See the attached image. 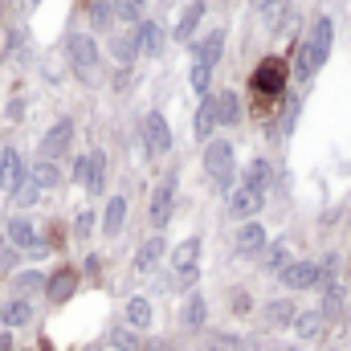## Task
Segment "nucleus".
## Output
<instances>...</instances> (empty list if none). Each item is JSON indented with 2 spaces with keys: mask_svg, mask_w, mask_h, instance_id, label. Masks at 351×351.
<instances>
[{
  "mask_svg": "<svg viewBox=\"0 0 351 351\" xmlns=\"http://www.w3.org/2000/svg\"><path fill=\"white\" fill-rule=\"evenodd\" d=\"M74 180H86V156L74 160Z\"/></svg>",
  "mask_w": 351,
  "mask_h": 351,
  "instance_id": "nucleus-45",
  "label": "nucleus"
},
{
  "mask_svg": "<svg viewBox=\"0 0 351 351\" xmlns=\"http://www.w3.org/2000/svg\"><path fill=\"white\" fill-rule=\"evenodd\" d=\"M29 323H33V306H29L25 298H12V302L0 306V327L16 331V327H29Z\"/></svg>",
  "mask_w": 351,
  "mask_h": 351,
  "instance_id": "nucleus-18",
  "label": "nucleus"
},
{
  "mask_svg": "<svg viewBox=\"0 0 351 351\" xmlns=\"http://www.w3.org/2000/svg\"><path fill=\"white\" fill-rule=\"evenodd\" d=\"M290 331H294L302 343H319V339L327 335V315H323V311H298L294 323H290Z\"/></svg>",
  "mask_w": 351,
  "mask_h": 351,
  "instance_id": "nucleus-6",
  "label": "nucleus"
},
{
  "mask_svg": "<svg viewBox=\"0 0 351 351\" xmlns=\"http://www.w3.org/2000/svg\"><path fill=\"white\" fill-rule=\"evenodd\" d=\"M74 290H78V274H74V269H58L53 278H45V294H49L53 302H66Z\"/></svg>",
  "mask_w": 351,
  "mask_h": 351,
  "instance_id": "nucleus-21",
  "label": "nucleus"
},
{
  "mask_svg": "<svg viewBox=\"0 0 351 351\" xmlns=\"http://www.w3.org/2000/svg\"><path fill=\"white\" fill-rule=\"evenodd\" d=\"M290 351H302V348H290Z\"/></svg>",
  "mask_w": 351,
  "mask_h": 351,
  "instance_id": "nucleus-49",
  "label": "nucleus"
},
{
  "mask_svg": "<svg viewBox=\"0 0 351 351\" xmlns=\"http://www.w3.org/2000/svg\"><path fill=\"white\" fill-rule=\"evenodd\" d=\"M25 184V160L16 147H4L0 152V192H16Z\"/></svg>",
  "mask_w": 351,
  "mask_h": 351,
  "instance_id": "nucleus-9",
  "label": "nucleus"
},
{
  "mask_svg": "<svg viewBox=\"0 0 351 351\" xmlns=\"http://www.w3.org/2000/svg\"><path fill=\"white\" fill-rule=\"evenodd\" d=\"M102 176H106V156H102V152H90L86 156V180H82V184H86L90 192H102Z\"/></svg>",
  "mask_w": 351,
  "mask_h": 351,
  "instance_id": "nucleus-27",
  "label": "nucleus"
},
{
  "mask_svg": "<svg viewBox=\"0 0 351 351\" xmlns=\"http://www.w3.org/2000/svg\"><path fill=\"white\" fill-rule=\"evenodd\" d=\"M241 339H229V335H208V351H237Z\"/></svg>",
  "mask_w": 351,
  "mask_h": 351,
  "instance_id": "nucleus-43",
  "label": "nucleus"
},
{
  "mask_svg": "<svg viewBox=\"0 0 351 351\" xmlns=\"http://www.w3.org/2000/svg\"><path fill=\"white\" fill-rule=\"evenodd\" d=\"M110 12L119 16V21H143V0H110Z\"/></svg>",
  "mask_w": 351,
  "mask_h": 351,
  "instance_id": "nucleus-32",
  "label": "nucleus"
},
{
  "mask_svg": "<svg viewBox=\"0 0 351 351\" xmlns=\"http://www.w3.org/2000/svg\"><path fill=\"white\" fill-rule=\"evenodd\" d=\"M74 233H78V241L94 233V213H78V217H74Z\"/></svg>",
  "mask_w": 351,
  "mask_h": 351,
  "instance_id": "nucleus-42",
  "label": "nucleus"
},
{
  "mask_svg": "<svg viewBox=\"0 0 351 351\" xmlns=\"http://www.w3.org/2000/svg\"><path fill=\"white\" fill-rule=\"evenodd\" d=\"M131 41H135V49H139V53L156 58V53L164 49V29H160L156 21H139V25H135V37H131Z\"/></svg>",
  "mask_w": 351,
  "mask_h": 351,
  "instance_id": "nucleus-12",
  "label": "nucleus"
},
{
  "mask_svg": "<svg viewBox=\"0 0 351 351\" xmlns=\"http://www.w3.org/2000/svg\"><path fill=\"white\" fill-rule=\"evenodd\" d=\"M164 258H168V241H164V237H147V241L139 245V254H135V269H139V274H152Z\"/></svg>",
  "mask_w": 351,
  "mask_h": 351,
  "instance_id": "nucleus-14",
  "label": "nucleus"
},
{
  "mask_svg": "<svg viewBox=\"0 0 351 351\" xmlns=\"http://www.w3.org/2000/svg\"><path fill=\"white\" fill-rule=\"evenodd\" d=\"M33 290H45V274L25 269V274H16V278H12V294H33Z\"/></svg>",
  "mask_w": 351,
  "mask_h": 351,
  "instance_id": "nucleus-29",
  "label": "nucleus"
},
{
  "mask_svg": "<svg viewBox=\"0 0 351 351\" xmlns=\"http://www.w3.org/2000/svg\"><path fill=\"white\" fill-rule=\"evenodd\" d=\"M265 204V192H254V188H233V196H229V213L237 217V221H254L258 213H262Z\"/></svg>",
  "mask_w": 351,
  "mask_h": 351,
  "instance_id": "nucleus-8",
  "label": "nucleus"
},
{
  "mask_svg": "<svg viewBox=\"0 0 351 351\" xmlns=\"http://www.w3.org/2000/svg\"><path fill=\"white\" fill-rule=\"evenodd\" d=\"M127 327H131V331H143V327H152V302H147L143 294H135V298L127 302Z\"/></svg>",
  "mask_w": 351,
  "mask_h": 351,
  "instance_id": "nucleus-26",
  "label": "nucleus"
},
{
  "mask_svg": "<svg viewBox=\"0 0 351 351\" xmlns=\"http://www.w3.org/2000/svg\"><path fill=\"white\" fill-rule=\"evenodd\" d=\"M290 262V254H286V245H274V250H265V269H269V274H278V269H282V265Z\"/></svg>",
  "mask_w": 351,
  "mask_h": 351,
  "instance_id": "nucleus-36",
  "label": "nucleus"
},
{
  "mask_svg": "<svg viewBox=\"0 0 351 351\" xmlns=\"http://www.w3.org/2000/svg\"><path fill=\"white\" fill-rule=\"evenodd\" d=\"M110 348L114 351H139L143 348V339H139V331H131V327H110Z\"/></svg>",
  "mask_w": 351,
  "mask_h": 351,
  "instance_id": "nucleus-28",
  "label": "nucleus"
},
{
  "mask_svg": "<svg viewBox=\"0 0 351 351\" xmlns=\"http://www.w3.org/2000/svg\"><path fill=\"white\" fill-rule=\"evenodd\" d=\"M70 62H74L82 74H90V70L98 66V45H94L90 33H74V37H70Z\"/></svg>",
  "mask_w": 351,
  "mask_h": 351,
  "instance_id": "nucleus-11",
  "label": "nucleus"
},
{
  "mask_svg": "<svg viewBox=\"0 0 351 351\" xmlns=\"http://www.w3.org/2000/svg\"><path fill=\"white\" fill-rule=\"evenodd\" d=\"M33 184H37V188H58V184H62L58 164H53V160H41V164L33 168Z\"/></svg>",
  "mask_w": 351,
  "mask_h": 351,
  "instance_id": "nucleus-30",
  "label": "nucleus"
},
{
  "mask_svg": "<svg viewBox=\"0 0 351 351\" xmlns=\"http://www.w3.org/2000/svg\"><path fill=\"white\" fill-rule=\"evenodd\" d=\"M286 86V62L282 58H265L262 66L254 70V90L265 94V98H274V94H282Z\"/></svg>",
  "mask_w": 351,
  "mask_h": 351,
  "instance_id": "nucleus-4",
  "label": "nucleus"
},
{
  "mask_svg": "<svg viewBox=\"0 0 351 351\" xmlns=\"http://www.w3.org/2000/svg\"><path fill=\"white\" fill-rule=\"evenodd\" d=\"M37 192H41V188H37L33 180H25V184H21L12 196H16V204H37Z\"/></svg>",
  "mask_w": 351,
  "mask_h": 351,
  "instance_id": "nucleus-40",
  "label": "nucleus"
},
{
  "mask_svg": "<svg viewBox=\"0 0 351 351\" xmlns=\"http://www.w3.org/2000/svg\"><path fill=\"white\" fill-rule=\"evenodd\" d=\"M143 139H147V152H152V156H168V152H172V127H168V119H164L160 110H147V119H143Z\"/></svg>",
  "mask_w": 351,
  "mask_h": 351,
  "instance_id": "nucleus-3",
  "label": "nucleus"
},
{
  "mask_svg": "<svg viewBox=\"0 0 351 351\" xmlns=\"http://www.w3.org/2000/svg\"><path fill=\"white\" fill-rule=\"evenodd\" d=\"M70 139H74V123H70V119L53 123V127L45 131V139H41V160H53V156H62V152L70 147Z\"/></svg>",
  "mask_w": 351,
  "mask_h": 351,
  "instance_id": "nucleus-10",
  "label": "nucleus"
},
{
  "mask_svg": "<svg viewBox=\"0 0 351 351\" xmlns=\"http://www.w3.org/2000/svg\"><path fill=\"white\" fill-rule=\"evenodd\" d=\"M204 323H208V302H204V294H188V302H184V327H188V331H204Z\"/></svg>",
  "mask_w": 351,
  "mask_h": 351,
  "instance_id": "nucleus-22",
  "label": "nucleus"
},
{
  "mask_svg": "<svg viewBox=\"0 0 351 351\" xmlns=\"http://www.w3.org/2000/svg\"><path fill=\"white\" fill-rule=\"evenodd\" d=\"M331 41H335V25H331V16H315L311 33L298 41L294 74H298V78H315V74L323 70V62L331 58Z\"/></svg>",
  "mask_w": 351,
  "mask_h": 351,
  "instance_id": "nucleus-1",
  "label": "nucleus"
},
{
  "mask_svg": "<svg viewBox=\"0 0 351 351\" xmlns=\"http://www.w3.org/2000/svg\"><path fill=\"white\" fill-rule=\"evenodd\" d=\"M262 250H265V225L245 221V225L237 229V254H241V258H254V254H262Z\"/></svg>",
  "mask_w": 351,
  "mask_h": 351,
  "instance_id": "nucleus-13",
  "label": "nucleus"
},
{
  "mask_svg": "<svg viewBox=\"0 0 351 351\" xmlns=\"http://www.w3.org/2000/svg\"><path fill=\"white\" fill-rule=\"evenodd\" d=\"M237 351H282V348L274 343V335H254V339H241Z\"/></svg>",
  "mask_w": 351,
  "mask_h": 351,
  "instance_id": "nucleus-37",
  "label": "nucleus"
},
{
  "mask_svg": "<svg viewBox=\"0 0 351 351\" xmlns=\"http://www.w3.org/2000/svg\"><path fill=\"white\" fill-rule=\"evenodd\" d=\"M229 306H233V315H250V311H254V298H250V290H233Z\"/></svg>",
  "mask_w": 351,
  "mask_h": 351,
  "instance_id": "nucleus-39",
  "label": "nucleus"
},
{
  "mask_svg": "<svg viewBox=\"0 0 351 351\" xmlns=\"http://www.w3.org/2000/svg\"><path fill=\"white\" fill-rule=\"evenodd\" d=\"M8 241H12L16 250H41V241H37V229H33L25 217H8Z\"/></svg>",
  "mask_w": 351,
  "mask_h": 351,
  "instance_id": "nucleus-20",
  "label": "nucleus"
},
{
  "mask_svg": "<svg viewBox=\"0 0 351 351\" xmlns=\"http://www.w3.org/2000/svg\"><path fill=\"white\" fill-rule=\"evenodd\" d=\"M221 53H225V29H213V33H208V37L196 45V62L213 70V66L221 62Z\"/></svg>",
  "mask_w": 351,
  "mask_h": 351,
  "instance_id": "nucleus-19",
  "label": "nucleus"
},
{
  "mask_svg": "<svg viewBox=\"0 0 351 351\" xmlns=\"http://www.w3.org/2000/svg\"><path fill=\"white\" fill-rule=\"evenodd\" d=\"M200 16H204V4H200V0H192V4H188V8L180 12V21H176V41H188V37L196 33Z\"/></svg>",
  "mask_w": 351,
  "mask_h": 351,
  "instance_id": "nucleus-25",
  "label": "nucleus"
},
{
  "mask_svg": "<svg viewBox=\"0 0 351 351\" xmlns=\"http://www.w3.org/2000/svg\"><path fill=\"white\" fill-rule=\"evenodd\" d=\"M123 225H127V200H123V196H110L106 208H102V233H106V237H119Z\"/></svg>",
  "mask_w": 351,
  "mask_h": 351,
  "instance_id": "nucleus-17",
  "label": "nucleus"
},
{
  "mask_svg": "<svg viewBox=\"0 0 351 351\" xmlns=\"http://www.w3.org/2000/svg\"><path fill=\"white\" fill-rule=\"evenodd\" d=\"M110 49H114V58H119L123 66H131V62H135V53H139L131 37H114V41H110Z\"/></svg>",
  "mask_w": 351,
  "mask_h": 351,
  "instance_id": "nucleus-33",
  "label": "nucleus"
},
{
  "mask_svg": "<svg viewBox=\"0 0 351 351\" xmlns=\"http://www.w3.org/2000/svg\"><path fill=\"white\" fill-rule=\"evenodd\" d=\"M139 351H168V343H164V339H152V343H143Z\"/></svg>",
  "mask_w": 351,
  "mask_h": 351,
  "instance_id": "nucleus-46",
  "label": "nucleus"
},
{
  "mask_svg": "<svg viewBox=\"0 0 351 351\" xmlns=\"http://www.w3.org/2000/svg\"><path fill=\"white\" fill-rule=\"evenodd\" d=\"M200 262V237H184L172 250V269H196Z\"/></svg>",
  "mask_w": 351,
  "mask_h": 351,
  "instance_id": "nucleus-23",
  "label": "nucleus"
},
{
  "mask_svg": "<svg viewBox=\"0 0 351 351\" xmlns=\"http://www.w3.org/2000/svg\"><path fill=\"white\" fill-rule=\"evenodd\" d=\"M278 278H282L286 290H315V286H319V269H315V262H286L282 269H278Z\"/></svg>",
  "mask_w": 351,
  "mask_h": 351,
  "instance_id": "nucleus-5",
  "label": "nucleus"
},
{
  "mask_svg": "<svg viewBox=\"0 0 351 351\" xmlns=\"http://www.w3.org/2000/svg\"><path fill=\"white\" fill-rule=\"evenodd\" d=\"M294 315H298V311H294V302H290V298H278V302H269V306H265V323H269L274 331H286V327L294 323Z\"/></svg>",
  "mask_w": 351,
  "mask_h": 351,
  "instance_id": "nucleus-24",
  "label": "nucleus"
},
{
  "mask_svg": "<svg viewBox=\"0 0 351 351\" xmlns=\"http://www.w3.org/2000/svg\"><path fill=\"white\" fill-rule=\"evenodd\" d=\"M233 143H225V139H208L204 143V172L213 176V184H221V188H229L233 184Z\"/></svg>",
  "mask_w": 351,
  "mask_h": 351,
  "instance_id": "nucleus-2",
  "label": "nucleus"
},
{
  "mask_svg": "<svg viewBox=\"0 0 351 351\" xmlns=\"http://www.w3.org/2000/svg\"><path fill=\"white\" fill-rule=\"evenodd\" d=\"M196 278H200V269H176L172 286H176V290H192V286H196Z\"/></svg>",
  "mask_w": 351,
  "mask_h": 351,
  "instance_id": "nucleus-41",
  "label": "nucleus"
},
{
  "mask_svg": "<svg viewBox=\"0 0 351 351\" xmlns=\"http://www.w3.org/2000/svg\"><path fill=\"white\" fill-rule=\"evenodd\" d=\"M241 184H245V188H254V192H265V188H269V164H265V160H254Z\"/></svg>",
  "mask_w": 351,
  "mask_h": 351,
  "instance_id": "nucleus-31",
  "label": "nucleus"
},
{
  "mask_svg": "<svg viewBox=\"0 0 351 351\" xmlns=\"http://www.w3.org/2000/svg\"><path fill=\"white\" fill-rule=\"evenodd\" d=\"M213 106H217V127H237L241 123V98L233 90H221L213 98Z\"/></svg>",
  "mask_w": 351,
  "mask_h": 351,
  "instance_id": "nucleus-15",
  "label": "nucleus"
},
{
  "mask_svg": "<svg viewBox=\"0 0 351 351\" xmlns=\"http://www.w3.org/2000/svg\"><path fill=\"white\" fill-rule=\"evenodd\" d=\"M188 78H192V90L204 98V94H208V78H213V70H208V66H200V62H192V74H188Z\"/></svg>",
  "mask_w": 351,
  "mask_h": 351,
  "instance_id": "nucleus-34",
  "label": "nucleus"
},
{
  "mask_svg": "<svg viewBox=\"0 0 351 351\" xmlns=\"http://www.w3.org/2000/svg\"><path fill=\"white\" fill-rule=\"evenodd\" d=\"M250 4H254V8H258V12H274V8H278V4H282V0H250Z\"/></svg>",
  "mask_w": 351,
  "mask_h": 351,
  "instance_id": "nucleus-44",
  "label": "nucleus"
},
{
  "mask_svg": "<svg viewBox=\"0 0 351 351\" xmlns=\"http://www.w3.org/2000/svg\"><path fill=\"white\" fill-rule=\"evenodd\" d=\"M213 127H217V106H213V94H204V98H200V106H196L192 131H196V139H200V143H208V139H213Z\"/></svg>",
  "mask_w": 351,
  "mask_h": 351,
  "instance_id": "nucleus-16",
  "label": "nucleus"
},
{
  "mask_svg": "<svg viewBox=\"0 0 351 351\" xmlns=\"http://www.w3.org/2000/svg\"><path fill=\"white\" fill-rule=\"evenodd\" d=\"M339 306H343V286L335 282V286H327V290H323V315H335Z\"/></svg>",
  "mask_w": 351,
  "mask_h": 351,
  "instance_id": "nucleus-35",
  "label": "nucleus"
},
{
  "mask_svg": "<svg viewBox=\"0 0 351 351\" xmlns=\"http://www.w3.org/2000/svg\"><path fill=\"white\" fill-rule=\"evenodd\" d=\"M90 16H94V25H98V29H106V25H110V16H114V12H110V0H94Z\"/></svg>",
  "mask_w": 351,
  "mask_h": 351,
  "instance_id": "nucleus-38",
  "label": "nucleus"
},
{
  "mask_svg": "<svg viewBox=\"0 0 351 351\" xmlns=\"http://www.w3.org/2000/svg\"><path fill=\"white\" fill-rule=\"evenodd\" d=\"M4 265H8V254H4V250H0V269H4Z\"/></svg>",
  "mask_w": 351,
  "mask_h": 351,
  "instance_id": "nucleus-47",
  "label": "nucleus"
},
{
  "mask_svg": "<svg viewBox=\"0 0 351 351\" xmlns=\"http://www.w3.org/2000/svg\"><path fill=\"white\" fill-rule=\"evenodd\" d=\"M29 4H41V0H29Z\"/></svg>",
  "mask_w": 351,
  "mask_h": 351,
  "instance_id": "nucleus-48",
  "label": "nucleus"
},
{
  "mask_svg": "<svg viewBox=\"0 0 351 351\" xmlns=\"http://www.w3.org/2000/svg\"><path fill=\"white\" fill-rule=\"evenodd\" d=\"M172 208H176V176H168L156 192H152V225L164 229L172 221Z\"/></svg>",
  "mask_w": 351,
  "mask_h": 351,
  "instance_id": "nucleus-7",
  "label": "nucleus"
}]
</instances>
